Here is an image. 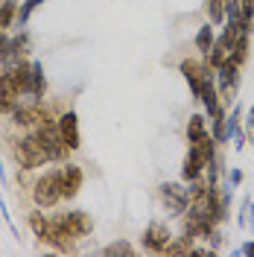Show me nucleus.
I'll return each instance as SVG.
<instances>
[{"mask_svg": "<svg viewBox=\"0 0 254 257\" xmlns=\"http://www.w3.org/2000/svg\"><path fill=\"white\" fill-rule=\"evenodd\" d=\"M88 234H91V219H88V213H85V210H73V213H64V216H59V219L50 222L44 242H53L56 248L70 251V248L76 245V240L88 237Z\"/></svg>", "mask_w": 254, "mask_h": 257, "instance_id": "f257e3e1", "label": "nucleus"}, {"mask_svg": "<svg viewBox=\"0 0 254 257\" xmlns=\"http://www.w3.org/2000/svg\"><path fill=\"white\" fill-rule=\"evenodd\" d=\"M32 199L38 208H53L62 199V170H47L44 176L35 181Z\"/></svg>", "mask_w": 254, "mask_h": 257, "instance_id": "f03ea898", "label": "nucleus"}, {"mask_svg": "<svg viewBox=\"0 0 254 257\" xmlns=\"http://www.w3.org/2000/svg\"><path fill=\"white\" fill-rule=\"evenodd\" d=\"M35 138H38V144L44 146V152H47V161L64 158L67 146H64V141H62L59 123H53V120H44V123H38V132H35Z\"/></svg>", "mask_w": 254, "mask_h": 257, "instance_id": "7ed1b4c3", "label": "nucleus"}, {"mask_svg": "<svg viewBox=\"0 0 254 257\" xmlns=\"http://www.w3.org/2000/svg\"><path fill=\"white\" fill-rule=\"evenodd\" d=\"M15 158L21 164V170H35V167H41L47 161V152H44V146L38 144L35 135H27V138H21L15 144Z\"/></svg>", "mask_w": 254, "mask_h": 257, "instance_id": "20e7f679", "label": "nucleus"}, {"mask_svg": "<svg viewBox=\"0 0 254 257\" xmlns=\"http://www.w3.org/2000/svg\"><path fill=\"white\" fill-rule=\"evenodd\" d=\"M161 199H164V205L173 210V213H181V210H187V205H190V190H184L178 184H164L161 187Z\"/></svg>", "mask_w": 254, "mask_h": 257, "instance_id": "39448f33", "label": "nucleus"}, {"mask_svg": "<svg viewBox=\"0 0 254 257\" xmlns=\"http://www.w3.org/2000/svg\"><path fill=\"white\" fill-rule=\"evenodd\" d=\"M59 132H62V141L67 149H79L82 141H79V117L73 111H64L59 117Z\"/></svg>", "mask_w": 254, "mask_h": 257, "instance_id": "423d86ee", "label": "nucleus"}, {"mask_svg": "<svg viewBox=\"0 0 254 257\" xmlns=\"http://www.w3.org/2000/svg\"><path fill=\"white\" fill-rule=\"evenodd\" d=\"M170 240H173V237H170L167 225H161V222H152L146 231H143V245H146L149 251H164Z\"/></svg>", "mask_w": 254, "mask_h": 257, "instance_id": "0eeeda50", "label": "nucleus"}, {"mask_svg": "<svg viewBox=\"0 0 254 257\" xmlns=\"http://www.w3.org/2000/svg\"><path fill=\"white\" fill-rule=\"evenodd\" d=\"M12 111H15V123L18 126H35V123L50 120V111L41 105V102H35V105H24V108H12Z\"/></svg>", "mask_w": 254, "mask_h": 257, "instance_id": "6e6552de", "label": "nucleus"}, {"mask_svg": "<svg viewBox=\"0 0 254 257\" xmlns=\"http://www.w3.org/2000/svg\"><path fill=\"white\" fill-rule=\"evenodd\" d=\"M207 167V161L202 158V152L190 146V152H187V158H184V167H181V178L184 181H196V178L202 176V170Z\"/></svg>", "mask_w": 254, "mask_h": 257, "instance_id": "1a4fd4ad", "label": "nucleus"}, {"mask_svg": "<svg viewBox=\"0 0 254 257\" xmlns=\"http://www.w3.org/2000/svg\"><path fill=\"white\" fill-rule=\"evenodd\" d=\"M82 187V170L76 164H70V167H64L62 170V199H73Z\"/></svg>", "mask_w": 254, "mask_h": 257, "instance_id": "9d476101", "label": "nucleus"}, {"mask_svg": "<svg viewBox=\"0 0 254 257\" xmlns=\"http://www.w3.org/2000/svg\"><path fill=\"white\" fill-rule=\"evenodd\" d=\"M18 96H21V91L15 88L12 76L9 73H0V111H12Z\"/></svg>", "mask_w": 254, "mask_h": 257, "instance_id": "9b49d317", "label": "nucleus"}, {"mask_svg": "<svg viewBox=\"0 0 254 257\" xmlns=\"http://www.w3.org/2000/svg\"><path fill=\"white\" fill-rule=\"evenodd\" d=\"M6 73L12 76V82H15V88L21 91V94H30V88H32V64L21 62V64H15L12 70H6Z\"/></svg>", "mask_w": 254, "mask_h": 257, "instance_id": "f8f14e48", "label": "nucleus"}, {"mask_svg": "<svg viewBox=\"0 0 254 257\" xmlns=\"http://www.w3.org/2000/svg\"><path fill=\"white\" fill-rule=\"evenodd\" d=\"M199 99L205 102L207 114H216V111H219V99H216V88H213V79H210V73H207L205 79H202V91H199Z\"/></svg>", "mask_w": 254, "mask_h": 257, "instance_id": "ddd939ff", "label": "nucleus"}, {"mask_svg": "<svg viewBox=\"0 0 254 257\" xmlns=\"http://www.w3.org/2000/svg\"><path fill=\"white\" fill-rule=\"evenodd\" d=\"M216 70H219V85H222V91L231 94V91L237 88V64L231 62V59H225Z\"/></svg>", "mask_w": 254, "mask_h": 257, "instance_id": "4468645a", "label": "nucleus"}, {"mask_svg": "<svg viewBox=\"0 0 254 257\" xmlns=\"http://www.w3.org/2000/svg\"><path fill=\"white\" fill-rule=\"evenodd\" d=\"M202 135H207L205 132V117H202V114H193L190 123H187V138H190V144H196Z\"/></svg>", "mask_w": 254, "mask_h": 257, "instance_id": "2eb2a0df", "label": "nucleus"}, {"mask_svg": "<svg viewBox=\"0 0 254 257\" xmlns=\"http://www.w3.org/2000/svg\"><path fill=\"white\" fill-rule=\"evenodd\" d=\"M213 41H216V35H213V27H210V24L196 32V47L202 50V53H207V50L213 47Z\"/></svg>", "mask_w": 254, "mask_h": 257, "instance_id": "dca6fc26", "label": "nucleus"}, {"mask_svg": "<svg viewBox=\"0 0 254 257\" xmlns=\"http://www.w3.org/2000/svg\"><path fill=\"white\" fill-rule=\"evenodd\" d=\"M32 96H41L44 94V67L41 62H32V88H30Z\"/></svg>", "mask_w": 254, "mask_h": 257, "instance_id": "f3484780", "label": "nucleus"}, {"mask_svg": "<svg viewBox=\"0 0 254 257\" xmlns=\"http://www.w3.org/2000/svg\"><path fill=\"white\" fill-rule=\"evenodd\" d=\"M30 228L35 231V237H38V240H44V237H47V228H50L47 216H44V213H38V210L30 213Z\"/></svg>", "mask_w": 254, "mask_h": 257, "instance_id": "a211bd4d", "label": "nucleus"}, {"mask_svg": "<svg viewBox=\"0 0 254 257\" xmlns=\"http://www.w3.org/2000/svg\"><path fill=\"white\" fill-rule=\"evenodd\" d=\"M18 15V9H15V0H3L0 3V30H6L9 24H12V18Z\"/></svg>", "mask_w": 254, "mask_h": 257, "instance_id": "6ab92c4d", "label": "nucleus"}, {"mask_svg": "<svg viewBox=\"0 0 254 257\" xmlns=\"http://www.w3.org/2000/svg\"><path fill=\"white\" fill-rule=\"evenodd\" d=\"M207 15L213 24H219L225 18V0H207Z\"/></svg>", "mask_w": 254, "mask_h": 257, "instance_id": "aec40b11", "label": "nucleus"}, {"mask_svg": "<svg viewBox=\"0 0 254 257\" xmlns=\"http://www.w3.org/2000/svg\"><path fill=\"white\" fill-rule=\"evenodd\" d=\"M38 6H41V0H24V6L18 9V21H21V27L30 21V15L35 12V9H38Z\"/></svg>", "mask_w": 254, "mask_h": 257, "instance_id": "412c9836", "label": "nucleus"}, {"mask_svg": "<svg viewBox=\"0 0 254 257\" xmlns=\"http://www.w3.org/2000/svg\"><path fill=\"white\" fill-rule=\"evenodd\" d=\"M105 254L111 257V254H126V257H132L135 254V248L129 245V242H111L108 248H105Z\"/></svg>", "mask_w": 254, "mask_h": 257, "instance_id": "4be33fe9", "label": "nucleus"}, {"mask_svg": "<svg viewBox=\"0 0 254 257\" xmlns=\"http://www.w3.org/2000/svg\"><path fill=\"white\" fill-rule=\"evenodd\" d=\"M239 15H242V21H248V24H251V18H254V0H239Z\"/></svg>", "mask_w": 254, "mask_h": 257, "instance_id": "5701e85b", "label": "nucleus"}, {"mask_svg": "<svg viewBox=\"0 0 254 257\" xmlns=\"http://www.w3.org/2000/svg\"><path fill=\"white\" fill-rule=\"evenodd\" d=\"M167 254H187L190 251V242H175V245H170L167 242V248H164Z\"/></svg>", "mask_w": 254, "mask_h": 257, "instance_id": "b1692460", "label": "nucleus"}, {"mask_svg": "<svg viewBox=\"0 0 254 257\" xmlns=\"http://www.w3.org/2000/svg\"><path fill=\"white\" fill-rule=\"evenodd\" d=\"M6 53H9V41H6V35L0 30V56H6Z\"/></svg>", "mask_w": 254, "mask_h": 257, "instance_id": "393cba45", "label": "nucleus"}, {"mask_svg": "<svg viewBox=\"0 0 254 257\" xmlns=\"http://www.w3.org/2000/svg\"><path fill=\"white\" fill-rule=\"evenodd\" d=\"M239 181H242V173H239V170H234V173H231V184H239Z\"/></svg>", "mask_w": 254, "mask_h": 257, "instance_id": "a878e982", "label": "nucleus"}, {"mask_svg": "<svg viewBox=\"0 0 254 257\" xmlns=\"http://www.w3.org/2000/svg\"><path fill=\"white\" fill-rule=\"evenodd\" d=\"M239 251H242V254H254V242H245V245H242Z\"/></svg>", "mask_w": 254, "mask_h": 257, "instance_id": "bb28decb", "label": "nucleus"}, {"mask_svg": "<svg viewBox=\"0 0 254 257\" xmlns=\"http://www.w3.org/2000/svg\"><path fill=\"white\" fill-rule=\"evenodd\" d=\"M245 123H248V128H254V105H251V111H248V120Z\"/></svg>", "mask_w": 254, "mask_h": 257, "instance_id": "cd10ccee", "label": "nucleus"}, {"mask_svg": "<svg viewBox=\"0 0 254 257\" xmlns=\"http://www.w3.org/2000/svg\"><path fill=\"white\" fill-rule=\"evenodd\" d=\"M248 208V213H251V228H254V205H245Z\"/></svg>", "mask_w": 254, "mask_h": 257, "instance_id": "c85d7f7f", "label": "nucleus"}]
</instances>
